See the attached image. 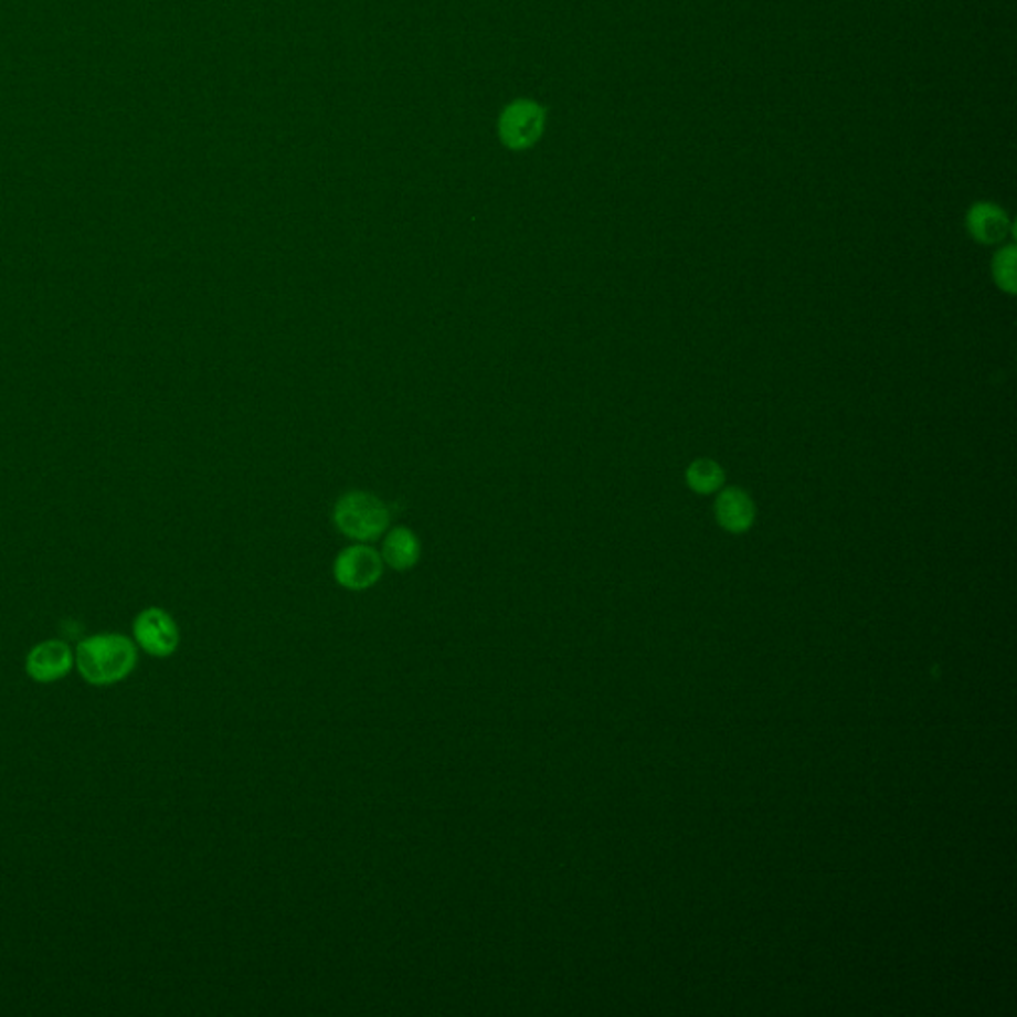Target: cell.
<instances>
[{
	"label": "cell",
	"instance_id": "1",
	"mask_svg": "<svg viewBox=\"0 0 1017 1017\" xmlns=\"http://www.w3.org/2000/svg\"><path fill=\"white\" fill-rule=\"evenodd\" d=\"M80 676L92 686H112L128 678L138 664V644L124 634H96L74 653Z\"/></svg>",
	"mask_w": 1017,
	"mask_h": 1017
},
{
	"label": "cell",
	"instance_id": "2",
	"mask_svg": "<svg viewBox=\"0 0 1017 1017\" xmlns=\"http://www.w3.org/2000/svg\"><path fill=\"white\" fill-rule=\"evenodd\" d=\"M338 531L360 543L380 539L390 527V509L384 501L368 491H348L335 505Z\"/></svg>",
	"mask_w": 1017,
	"mask_h": 1017
},
{
	"label": "cell",
	"instance_id": "3",
	"mask_svg": "<svg viewBox=\"0 0 1017 1017\" xmlns=\"http://www.w3.org/2000/svg\"><path fill=\"white\" fill-rule=\"evenodd\" d=\"M547 112L533 99H515L499 118V138L515 151L534 146L544 131Z\"/></svg>",
	"mask_w": 1017,
	"mask_h": 1017
},
{
	"label": "cell",
	"instance_id": "4",
	"mask_svg": "<svg viewBox=\"0 0 1017 1017\" xmlns=\"http://www.w3.org/2000/svg\"><path fill=\"white\" fill-rule=\"evenodd\" d=\"M384 573V559L368 544H352L338 554L335 579L346 591H366Z\"/></svg>",
	"mask_w": 1017,
	"mask_h": 1017
},
{
	"label": "cell",
	"instance_id": "5",
	"mask_svg": "<svg viewBox=\"0 0 1017 1017\" xmlns=\"http://www.w3.org/2000/svg\"><path fill=\"white\" fill-rule=\"evenodd\" d=\"M134 640L153 658H169L179 646L178 623L163 608L151 606L136 616Z\"/></svg>",
	"mask_w": 1017,
	"mask_h": 1017
},
{
	"label": "cell",
	"instance_id": "6",
	"mask_svg": "<svg viewBox=\"0 0 1017 1017\" xmlns=\"http://www.w3.org/2000/svg\"><path fill=\"white\" fill-rule=\"evenodd\" d=\"M76 666L74 653L62 640H46L30 650L27 656V674L40 684L62 680Z\"/></svg>",
	"mask_w": 1017,
	"mask_h": 1017
},
{
	"label": "cell",
	"instance_id": "7",
	"mask_svg": "<svg viewBox=\"0 0 1017 1017\" xmlns=\"http://www.w3.org/2000/svg\"><path fill=\"white\" fill-rule=\"evenodd\" d=\"M966 231L979 245L996 247L1011 233V221L1008 213L996 203L978 201L966 213Z\"/></svg>",
	"mask_w": 1017,
	"mask_h": 1017
},
{
	"label": "cell",
	"instance_id": "8",
	"mask_svg": "<svg viewBox=\"0 0 1017 1017\" xmlns=\"http://www.w3.org/2000/svg\"><path fill=\"white\" fill-rule=\"evenodd\" d=\"M713 513L718 525L728 533H745L755 523V505L751 501L750 495L740 487L720 489L713 505Z\"/></svg>",
	"mask_w": 1017,
	"mask_h": 1017
},
{
	"label": "cell",
	"instance_id": "9",
	"mask_svg": "<svg viewBox=\"0 0 1017 1017\" xmlns=\"http://www.w3.org/2000/svg\"><path fill=\"white\" fill-rule=\"evenodd\" d=\"M420 557H422V543L412 529L395 527L385 537L382 559L390 569L400 571V573L410 571L420 563Z\"/></svg>",
	"mask_w": 1017,
	"mask_h": 1017
},
{
	"label": "cell",
	"instance_id": "10",
	"mask_svg": "<svg viewBox=\"0 0 1017 1017\" xmlns=\"http://www.w3.org/2000/svg\"><path fill=\"white\" fill-rule=\"evenodd\" d=\"M725 481V474L718 462L710 457H700L691 462L686 469V484L691 491L700 495H710L720 491Z\"/></svg>",
	"mask_w": 1017,
	"mask_h": 1017
},
{
	"label": "cell",
	"instance_id": "11",
	"mask_svg": "<svg viewBox=\"0 0 1017 1017\" xmlns=\"http://www.w3.org/2000/svg\"><path fill=\"white\" fill-rule=\"evenodd\" d=\"M992 275L999 290H1004L1009 297L1016 295V247L1014 245H1004L998 248V253L992 258Z\"/></svg>",
	"mask_w": 1017,
	"mask_h": 1017
}]
</instances>
